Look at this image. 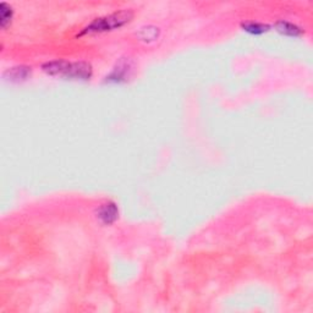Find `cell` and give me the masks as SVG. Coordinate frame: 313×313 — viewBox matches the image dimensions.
<instances>
[{
    "instance_id": "obj_5",
    "label": "cell",
    "mask_w": 313,
    "mask_h": 313,
    "mask_svg": "<svg viewBox=\"0 0 313 313\" xmlns=\"http://www.w3.org/2000/svg\"><path fill=\"white\" fill-rule=\"evenodd\" d=\"M275 28H277V31H279L280 33L286 34V36H301L303 33V30L300 26H297V25L290 23V21H285V20H279L277 21V23L274 24Z\"/></svg>"
},
{
    "instance_id": "obj_7",
    "label": "cell",
    "mask_w": 313,
    "mask_h": 313,
    "mask_svg": "<svg viewBox=\"0 0 313 313\" xmlns=\"http://www.w3.org/2000/svg\"><path fill=\"white\" fill-rule=\"evenodd\" d=\"M241 26L247 32L252 33V34H262L264 32L269 31L271 26L267 24H262V23H255V21H249V23H242Z\"/></svg>"
},
{
    "instance_id": "obj_6",
    "label": "cell",
    "mask_w": 313,
    "mask_h": 313,
    "mask_svg": "<svg viewBox=\"0 0 313 313\" xmlns=\"http://www.w3.org/2000/svg\"><path fill=\"white\" fill-rule=\"evenodd\" d=\"M30 75H31V68L26 66V65H20V66L11 68L5 73V76H8L9 80L15 81V82L26 80Z\"/></svg>"
},
{
    "instance_id": "obj_4",
    "label": "cell",
    "mask_w": 313,
    "mask_h": 313,
    "mask_svg": "<svg viewBox=\"0 0 313 313\" xmlns=\"http://www.w3.org/2000/svg\"><path fill=\"white\" fill-rule=\"evenodd\" d=\"M69 64H70V61L66 60L47 61L42 65V69L43 71H46L48 75H52V76H55V75H61V76H64L69 68Z\"/></svg>"
},
{
    "instance_id": "obj_3",
    "label": "cell",
    "mask_w": 313,
    "mask_h": 313,
    "mask_svg": "<svg viewBox=\"0 0 313 313\" xmlns=\"http://www.w3.org/2000/svg\"><path fill=\"white\" fill-rule=\"evenodd\" d=\"M119 214V209L114 202H106L101 205L97 209V217L101 219L102 223L111 224L117 220Z\"/></svg>"
},
{
    "instance_id": "obj_1",
    "label": "cell",
    "mask_w": 313,
    "mask_h": 313,
    "mask_svg": "<svg viewBox=\"0 0 313 313\" xmlns=\"http://www.w3.org/2000/svg\"><path fill=\"white\" fill-rule=\"evenodd\" d=\"M132 17H133V12L131 9H124V10L113 12L110 15L97 17L81 31L80 36H82L84 33L104 32V31L115 30V28H119L124 26L125 24L130 23Z\"/></svg>"
},
{
    "instance_id": "obj_9",
    "label": "cell",
    "mask_w": 313,
    "mask_h": 313,
    "mask_svg": "<svg viewBox=\"0 0 313 313\" xmlns=\"http://www.w3.org/2000/svg\"><path fill=\"white\" fill-rule=\"evenodd\" d=\"M127 71H129V65H126L125 62L124 64L121 62V64L118 65V68H115L114 70H113V73L106 78H108L109 81H117L118 82V81L124 80L125 76H126Z\"/></svg>"
},
{
    "instance_id": "obj_8",
    "label": "cell",
    "mask_w": 313,
    "mask_h": 313,
    "mask_svg": "<svg viewBox=\"0 0 313 313\" xmlns=\"http://www.w3.org/2000/svg\"><path fill=\"white\" fill-rule=\"evenodd\" d=\"M12 15H14V10H12L11 6L8 3L3 2L0 4V24H2L3 28H5L10 24Z\"/></svg>"
},
{
    "instance_id": "obj_2",
    "label": "cell",
    "mask_w": 313,
    "mask_h": 313,
    "mask_svg": "<svg viewBox=\"0 0 313 313\" xmlns=\"http://www.w3.org/2000/svg\"><path fill=\"white\" fill-rule=\"evenodd\" d=\"M92 76V66L90 62L75 61L69 64V68L64 77L75 78V80H88Z\"/></svg>"
}]
</instances>
